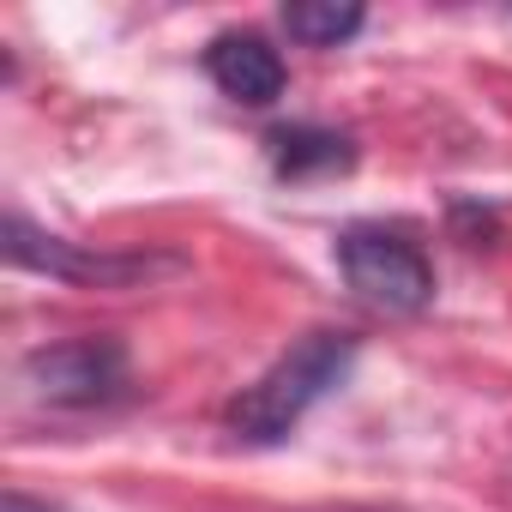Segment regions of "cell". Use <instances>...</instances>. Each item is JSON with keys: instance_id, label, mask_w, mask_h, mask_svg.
I'll list each match as a JSON object with an SVG mask.
<instances>
[{"instance_id": "8992f818", "label": "cell", "mask_w": 512, "mask_h": 512, "mask_svg": "<svg viewBox=\"0 0 512 512\" xmlns=\"http://www.w3.org/2000/svg\"><path fill=\"white\" fill-rule=\"evenodd\" d=\"M266 157H272L278 181H314V175H344L356 163V145L344 133H332V127L296 121V127L266 133Z\"/></svg>"}, {"instance_id": "5b68a950", "label": "cell", "mask_w": 512, "mask_h": 512, "mask_svg": "<svg viewBox=\"0 0 512 512\" xmlns=\"http://www.w3.org/2000/svg\"><path fill=\"white\" fill-rule=\"evenodd\" d=\"M205 73L223 97L247 103V109H266L284 97V55L260 37V31H223L205 49Z\"/></svg>"}, {"instance_id": "6da1fadb", "label": "cell", "mask_w": 512, "mask_h": 512, "mask_svg": "<svg viewBox=\"0 0 512 512\" xmlns=\"http://www.w3.org/2000/svg\"><path fill=\"white\" fill-rule=\"evenodd\" d=\"M350 368H356V338L350 332H308L229 404V428L247 446H278V440L296 434V422L326 392H338L350 380Z\"/></svg>"}, {"instance_id": "7a4b0ae2", "label": "cell", "mask_w": 512, "mask_h": 512, "mask_svg": "<svg viewBox=\"0 0 512 512\" xmlns=\"http://www.w3.org/2000/svg\"><path fill=\"white\" fill-rule=\"evenodd\" d=\"M338 266H344V284L386 308V314H422L434 302V266L428 253L398 235V229H374V223H356L338 235Z\"/></svg>"}, {"instance_id": "277c9868", "label": "cell", "mask_w": 512, "mask_h": 512, "mask_svg": "<svg viewBox=\"0 0 512 512\" xmlns=\"http://www.w3.org/2000/svg\"><path fill=\"white\" fill-rule=\"evenodd\" d=\"M7 260L49 272L61 284H97V290H127V284H145L151 272H175V260H145V253H85V247L37 229L25 211L7 217Z\"/></svg>"}, {"instance_id": "ba28073f", "label": "cell", "mask_w": 512, "mask_h": 512, "mask_svg": "<svg viewBox=\"0 0 512 512\" xmlns=\"http://www.w3.org/2000/svg\"><path fill=\"white\" fill-rule=\"evenodd\" d=\"M0 512H61V506H43L31 494H7V506H0Z\"/></svg>"}, {"instance_id": "3957f363", "label": "cell", "mask_w": 512, "mask_h": 512, "mask_svg": "<svg viewBox=\"0 0 512 512\" xmlns=\"http://www.w3.org/2000/svg\"><path fill=\"white\" fill-rule=\"evenodd\" d=\"M25 386H31V398H43L55 410H97L127 392V350H121V338H67V344L31 350Z\"/></svg>"}, {"instance_id": "52a82bcc", "label": "cell", "mask_w": 512, "mask_h": 512, "mask_svg": "<svg viewBox=\"0 0 512 512\" xmlns=\"http://www.w3.org/2000/svg\"><path fill=\"white\" fill-rule=\"evenodd\" d=\"M362 7H338V0H296V7H284V31L296 37V43H308V49H338V43H350L356 31H362Z\"/></svg>"}]
</instances>
